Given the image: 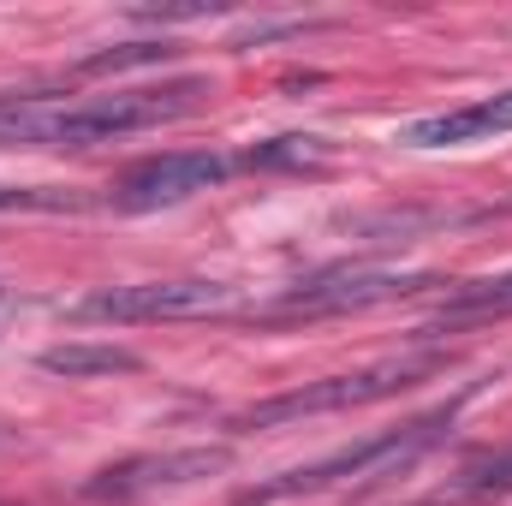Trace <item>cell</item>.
I'll list each match as a JSON object with an SVG mask.
<instances>
[{
  "instance_id": "6da1fadb",
  "label": "cell",
  "mask_w": 512,
  "mask_h": 506,
  "mask_svg": "<svg viewBox=\"0 0 512 506\" xmlns=\"http://www.w3.org/2000/svg\"><path fill=\"white\" fill-rule=\"evenodd\" d=\"M209 96L203 78H173V84H143V90H114V96H78V102H12L0 108V143L24 149H90L126 131H149L167 120H185Z\"/></svg>"
},
{
  "instance_id": "7a4b0ae2",
  "label": "cell",
  "mask_w": 512,
  "mask_h": 506,
  "mask_svg": "<svg viewBox=\"0 0 512 506\" xmlns=\"http://www.w3.org/2000/svg\"><path fill=\"white\" fill-rule=\"evenodd\" d=\"M459 405H465V399H447V405H435V411H423V417H411V423H399V429L364 435V441H352V447H334V453H322V459H310V465H298V471L262 477L251 489H239L233 506L298 501V495H322V489H340V483H387V477H399L405 465H417L435 441H447Z\"/></svg>"
},
{
  "instance_id": "3957f363",
  "label": "cell",
  "mask_w": 512,
  "mask_h": 506,
  "mask_svg": "<svg viewBox=\"0 0 512 506\" xmlns=\"http://www.w3.org/2000/svg\"><path fill=\"white\" fill-rule=\"evenodd\" d=\"M447 358H382L370 370H352V376H322L304 381L292 393H274L251 411L233 417V429H280V423H298V417H328V411H352V405H376V399H393L405 387H417L423 376H435Z\"/></svg>"
},
{
  "instance_id": "277c9868",
  "label": "cell",
  "mask_w": 512,
  "mask_h": 506,
  "mask_svg": "<svg viewBox=\"0 0 512 506\" xmlns=\"http://www.w3.org/2000/svg\"><path fill=\"white\" fill-rule=\"evenodd\" d=\"M233 304V286L221 280H137V286H102L72 304L78 322H185L215 316Z\"/></svg>"
},
{
  "instance_id": "5b68a950",
  "label": "cell",
  "mask_w": 512,
  "mask_h": 506,
  "mask_svg": "<svg viewBox=\"0 0 512 506\" xmlns=\"http://www.w3.org/2000/svg\"><path fill=\"white\" fill-rule=\"evenodd\" d=\"M233 167H239V161H233V155H215V149H173V155H149V161L126 167L108 197H114V209H126V215H149V209H173V203L203 197V191L221 185Z\"/></svg>"
},
{
  "instance_id": "8992f818",
  "label": "cell",
  "mask_w": 512,
  "mask_h": 506,
  "mask_svg": "<svg viewBox=\"0 0 512 506\" xmlns=\"http://www.w3.org/2000/svg\"><path fill=\"white\" fill-rule=\"evenodd\" d=\"M233 465V447H167V453H137V459H120L108 471H96L84 483V501H149V495H173V489H191L215 471Z\"/></svg>"
},
{
  "instance_id": "52a82bcc",
  "label": "cell",
  "mask_w": 512,
  "mask_h": 506,
  "mask_svg": "<svg viewBox=\"0 0 512 506\" xmlns=\"http://www.w3.org/2000/svg\"><path fill=\"white\" fill-rule=\"evenodd\" d=\"M429 274H393V268H328V274H310L298 286H286L268 316H346V310H370L387 298H405V292H423Z\"/></svg>"
},
{
  "instance_id": "ba28073f",
  "label": "cell",
  "mask_w": 512,
  "mask_h": 506,
  "mask_svg": "<svg viewBox=\"0 0 512 506\" xmlns=\"http://www.w3.org/2000/svg\"><path fill=\"white\" fill-rule=\"evenodd\" d=\"M501 131H512V90L489 96V102H471V108H453V114L411 120L399 131V143H411V149H459V143H489Z\"/></svg>"
},
{
  "instance_id": "9c48e42d",
  "label": "cell",
  "mask_w": 512,
  "mask_h": 506,
  "mask_svg": "<svg viewBox=\"0 0 512 506\" xmlns=\"http://www.w3.org/2000/svg\"><path fill=\"white\" fill-rule=\"evenodd\" d=\"M42 370L48 376H66V381H84V376H131L143 370V358L114 346V340H66V346H48L42 352Z\"/></svg>"
},
{
  "instance_id": "30bf717a",
  "label": "cell",
  "mask_w": 512,
  "mask_h": 506,
  "mask_svg": "<svg viewBox=\"0 0 512 506\" xmlns=\"http://www.w3.org/2000/svg\"><path fill=\"white\" fill-rule=\"evenodd\" d=\"M489 316H512V274H483L465 280L441 298V322H489Z\"/></svg>"
},
{
  "instance_id": "8fae6325",
  "label": "cell",
  "mask_w": 512,
  "mask_h": 506,
  "mask_svg": "<svg viewBox=\"0 0 512 506\" xmlns=\"http://www.w3.org/2000/svg\"><path fill=\"white\" fill-rule=\"evenodd\" d=\"M495 495H512V447L477 459V465H465V471L435 495V506H471V501H495Z\"/></svg>"
},
{
  "instance_id": "7c38bea8",
  "label": "cell",
  "mask_w": 512,
  "mask_h": 506,
  "mask_svg": "<svg viewBox=\"0 0 512 506\" xmlns=\"http://www.w3.org/2000/svg\"><path fill=\"white\" fill-rule=\"evenodd\" d=\"M239 161H245V167H322V161H328V143L292 131V137H268V143L245 149Z\"/></svg>"
},
{
  "instance_id": "4fadbf2b",
  "label": "cell",
  "mask_w": 512,
  "mask_h": 506,
  "mask_svg": "<svg viewBox=\"0 0 512 506\" xmlns=\"http://www.w3.org/2000/svg\"><path fill=\"white\" fill-rule=\"evenodd\" d=\"M173 54H179L173 42H126V48L90 54L78 72H84V78H102V72H131V66H161V60H173Z\"/></svg>"
},
{
  "instance_id": "5bb4252c",
  "label": "cell",
  "mask_w": 512,
  "mask_h": 506,
  "mask_svg": "<svg viewBox=\"0 0 512 506\" xmlns=\"http://www.w3.org/2000/svg\"><path fill=\"white\" fill-rule=\"evenodd\" d=\"M78 197H60V191H24V185H0V215L12 209H72Z\"/></svg>"
}]
</instances>
